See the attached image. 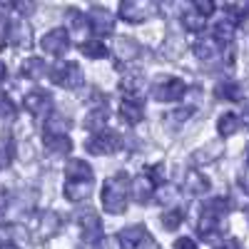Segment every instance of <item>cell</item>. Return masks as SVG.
I'll return each mask as SVG.
<instances>
[{
    "instance_id": "obj_1",
    "label": "cell",
    "mask_w": 249,
    "mask_h": 249,
    "mask_svg": "<svg viewBox=\"0 0 249 249\" xmlns=\"http://www.w3.org/2000/svg\"><path fill=\"white\" fill-rule=\"evenodd\" d=\"M130 177L124 172H117L115 177L105 179L102 184V192H100V199H102V207H105L107 214H122L127 210V199H130Z\"/></svg>"
},
{
    "instance_id": "obj_2",
    "label": "cell",
    "mask_w": 249,
    "mask_h": 249,
    "mask_svg": "<svg viewBox=\"0 0 249 249\" xmlns=\"http://www.w3.org/2000/svg\"><path fill=\"white\" fill-rule=\"evenodd\" d=\"M50 80L62 90H77L85 82V75H82V68L77 62H60L50 70Z\"/></svg>"
},
{
    "instance_id": "obj_3",
    "label": "cell",
    "mask_w": 249,
    "mask_h": 249,
    "mask_svg": "<svg viewBox=\"0 0 249 249\" xmlns=\"http://www.w3.org/2000/svg\"><path fill=\"white\" fill-rule=\"evenodd\" d=\"M85 147L90 155H112L122 147V135L115 132V130H100V132H92L85 142Z\"/></svg>"
},
{
    "instance_id": "obj_4",
    "label": "cell",
    "mask_w": 249,
    "mask_h": 249,
    "mask_svg": "<svg viewBox=\"0 0 249 249\" xmlns=\"http://www.w3.org/2000/svg\"><path fill=\"white\" fill-rule=\"evenodd\" d=\"M187 95V82L179 77H160L152 85V97L160 102H177Z\"/></svg>"
},
{
    "instance_id": "obj_5",
    "label": "cell",
    "mask_w": 249,
    "mask_h": 249,
    "mask_svg": "<svg viewBox=\"0 0 249 249\" xmlns=\"http://www.w3.org/2000/svg\"><path fill=\"white\" fill-rule=\"evenodd\" d=\"M30 232L43 242V239H50L57 230H60V217H57V212H53V210H40V212H35L33 217H30Z\"/></svg>"
},
{
    "instance_id": "obj_6",
    "label": "cell",
    "mask_w": 249,
    "mask_h": 249,
    "mask_svg": "<svg viewBox=\"0 0 249 249\" xmlns=\"http://www.w3.org/2000/svg\"><path fill=\"white\" fill-rule=\"evenodd\" d=\"M152 15V0H120V20L140 25Z\"/></svg>"
},
{
    "instance_id": "obj_7",
    "label": "cell",
    "mask_w": 249,
    "mask_h": 249,
    "mask_svg": "<svg viewBox=\"0 0 249 249\" xmlns=\"http://www.w3.org/2000/svg\"><path fill=\"white\" fill-rule=\"evenodd\" d=\"M120 247H127V249H144V247H157L155 237L144 230L142 224H132V227H124V230L117 234Z\"/></svg>"
},
{
    "instance_id": "obj_8",
    "label": "cell",
    "mask_w": 249,
    "mask_h": 249,
    "mask_svg": "<svg viewBox=\"0 0 249 249\" xmlns=\"http://www.w3.org/2000/svg\"><path fill=\"white\" fill-rule=\"evenodd\" d=\"M70 43H72V37L65 28H53L43 35V40H40V48H43L48 55L53 57H62L68 50H70Z\"/></svg>"
},
{
    "instance_id": "obj_9",
    "label": "cell",
    "mask_w": 249,
    "mask_h": 249,
    "mask_svg": "<svg viewBox=\"0 0 249 249\" xmlns=\"http://www.w3.org/2000/svg\"><path fill=\"white\" fill-rule=\"evenodd\" d=\"M8 45L18 50H30L33 48V28L25 20V15H20L10 20V30H8Z\"/></svg>"
},
{
    "instance_id": "obj_10",
    "label": "cell",
    "mask_w": 249,
    "mask_h": 249,
    "mask_svg": "<svg viewBox=\"0 0 249 249\" xmlns=\"http://www.w3.org/2000/svg\"><path fill=\"white\" fill-rule=\"evenodd\" d=\"M65 25H68L72 40H77V43H85V35H88V30H90L88 13H82V10H77V8H68V13H65Z\"/></svg>"
},
{
    "instance_id": "obj_11",
    "label": "cell",
    "mask_w": 249,
    "mask_h": 249,
    "mask_svg": "<svg viewBox=\"0 0 249 249\" xmlns=\"http://www.w3.org/2000/svg\"><path fill=\"white\" fill-rule=\"evenodd\" d=\"M222 155H224V144H222V140H214L210 144H204V147L195 150L190 155V164L192 167H207V164H214Z\"/></svg>"
},
{
    "instance_id": "obj_12",
    "label": "cell",
    "mask_w": 249,
    "mask_h": 249,
    "mask_svg": "<svg viewBox=\"0 0 249 249\" xmlns=\"http://www.w3.org/2000/svg\"><path fill=\"white\" fill-rule=\"evenodd\" d=\"M88 20H90V30L97 35H110L115 30V18L110 10H105L102 5H92L88 10Z\"/></svg>"
},
{
    "instance_id": "obj_13",
    "label": "cell",
    "mask_w": 249,
    "mask_h": 249,
    "mask_svg": "<svg viewBox=\"0 0 249 249\" xmlns=\"http://www.w3.org/2000/svg\"><path fill=\"white\" fill-rule=\"evenodd\" d=\"M80 230H82V242L85 244H100L102 239V222L100 214L88 210L85 214H80Z\"/></svg>"
},
{
    "instance_id": "obj_14",
    "label": "cell",
    "mask_w": 249,
    "mask_h": 249,
    "mask_svg": "<svg viewBox=\"0 0 249 249\" xmlns=\"http://www.w3.org/2000/svg\"><path fill=\"white\" fill-rule=\"evenodd\" d=\"M23 107L33 115V117H43L50 112L53 107V97L45 92V90H30L25 97H23Z\"/></svg>"
},
{
    "instance_id": "obj_15",
    "label": "cell",
    "mask_w": 249,
    "mask_h": 249,
    "mask_svg": "<svg viewBox=\"0 0 249 249\" xmlns=\"http://www.w3.org/2000/svg\"><path fill=\"white\" fill-rule=\"evenodd\" d=\"M92 195V177H68L65 182V199L85 202Z\"/></svg>"
},
{
    "instance_id": "obj_16",
    "label": "cell",
    "mask_w": 249,
    "mask_h": 249,
    "mask_svg": "<svg viewBox=\"0 0 249 249\" xmlns=\"http://www.w3.org/2000/svg\"><path fill=\"white\" fill-rule=\"evenodd\" d=\"M155 182L150 179V175L144 172V175H137L132 182H130V195L137 204H147L150 199H155Z\"/></svg>"
},
{
    "instance_id": "obj_17",
    "label": "cell",
    "mask_w": 249,
    "mask_h": 249,
    "mask_svg": "<svg viewBox=\"0 0 249 249\" xmlns=\"http://www.w3.org/2000/svg\"><path fill=\"white\" fill-rule=\"evenodd\" d=\"M112 55L117 62H132L140 57V45H137V40L127 37V35H120L115 37V43H112Z\"/></svg>"
},
{
    "instance_id": "obj_18",
    "label": "cell",
    "mask_w": 249,
    "mask_h": 249,
    "mask_svg": "<svg viewBox=\"0 0 249 249\" xmlns=\"http://www.w3.org/2000/svg\"><path fill=\"white\" fill-rule=\"evenodd\" d=\"M210 187H212L210 177L202 175L197 167L187 172V177H184V192L190 195V197H202V195H207V192H210Z\"/></svg>"
},
{
    "instance_id": "obj_19",
    "label": "cell",
    "mask_w": 249,
    "mask_h": 249,
    "mask_svg": "<svg viewBox=\"0 0 249 249\" xmlns=\"http://www.w3.org/2000/svg\"><path fill=\"white\" fill-rule=\"evenodd\" d=\"M219 219H222V217H217V214H212V212L202 210L199 222H197V234H199V239H204V242H217Z\"/></svg>"
},
{
    "instance_id": "obj_20",
    "label": "cell",
    "mask_w": 249,
    "mask_h": 249,
    "mask_svg": "<svg viewBox=\"0 0 249 249\" xmlns=\"http://www.w3.org/2000/svg\"><path fill=\"white\" fill-rule=\"evenodd\" d=\"M43 144L48 147V152L55 155V157H65L72 150V140L68 135H60V132H45L43 135Z\"/></svg>"
},
{
    "instance_id": "obj_21",
    "label": "cell",
    "mask_w": 249,
    "mask_h": 249,
    "mask_svg": "<svg viewBox=\"0 0 249 249\" xmlns=\"http://www.w3.org/2000/svg\"><path fill=\"white\" fill-rule=\"evenodd\" d=\"M120 117L127 122V124H140L144 120V110H142V102L137 97H122L120 102Z\"/></svg>"
},
{
    "instance_id": "obj_22",
    "label": "cell",
    "mask_w": 249,
    "mask_h": 249,
    "mask_svg": "<svg viewBox=\"0 0 249 249\" xmlns=\"http://www.w3.org/2000/svg\"><path fill=\"white\" fill-rule=\"evenodd\" d=\"M234 30H237V23L232 18H222V20H217L214 23V28H212V37L217 40L219 45H230L232 40H234Z\"/></svg>"
},
{
    "instance_id": "obj_23",
    "label": "cell",
    "mask_w": 249,
    "mask_h": 249,
    "mask_svg": "<svg viewBox=\"0 0 249 249\" xmlns=\"http://www.w3.org/2000/svg\"><path fill=\"white\" fill-rule=\"evenodd\" d=\"M182 28H184L187 33H192V35L204 33V30H207V15L199 13L197 8H195V10H184V13H182Z\"/></svg>"
},
{
    "instance_id": "obj_24",
    "label": "cell",
    "mask_w": 249,
    "mask_h": 249,
    "mask_svg": "<svg viewBox=\"0 0 249 249\" xmlns=\"http://www.w3.org/2000/svg\"><path fill=\"white\" fill-rule=\"evenodd\" d=\"M107 122H110V110L105 105H100V107H92L85 117V130L90 132H100V130H105L107 127Z\"/></svg>"
},
{
    "instance_id": "obj_25",
    "label": "cell",
    "mask_w": 249,
    "mask_h": 249,
    "mask_svg": "<svg viewBox=\"0 0 249 249\" xmlns=\"http://www.w3.org/2000/svg\"><path fill=\"white\" fill-rule=\"evenodd\" d=\"M120 90H122L124 97H137V100H140V95H142V90H144V77H142L140 72L124 75V77L120 80Z\"/></svg>"
},
{
    "instance_id": "obj_26",
    "label": "cell",
    "mask_w": 249,
    "mask_h": 249,
    "mask_svg": "<svg viewBox=\"0 0 249 249\" xmlns=\"http://www.w3.org/2000/svg\"><path fill=\"white\" fill-rule=\"evenodd\" d=\"M20 72H23V77H30V80H40L48 75V65L43 57H28L23 65H20Z\"/></svg>"
},
{
    "instance_id": "obj_27",
    "label": "cell",
    "mask_w": 249,
    "mask_h": 249,
    "mask_svg": "<svg viewBox=\"0 0 249 249\" xmlns=\"http://www.w3.org/2000/svg\"><path fill=\"white\" fill-rule=\"evenodd\" d=\"M217 97L230 100V102H242V100H244V90H242L239 82L224 80V82H219V85H217Z\"/></svg>"
},
{
    "instance_id": "obj_28",
    "label": "cell",
    "mask_w": 249,
    "mask_h": 249,
    "mask_svg": "<svg viewBox=\"0 0 249 249\" xmlns=\"http://www.w3.org/2000/svg\"><path fill=\"white\" fill-rule=\"evenodd\" d=\"M239 124H242V117H237L234 112L219 115V120H217L219 137H232V135H237V132H239Z\"/></svg>"
},
{
    "instance_id": "obj_29",
    "label": "cell",
    "mask_w": 249,
    "mask_h": 249,
    "mask_svg": "<svg viewBox=\"0 0 249 249\" xmlns=\"http://www.w3.org/2000/svg\"><path fill=\"white\" fill-rule=\"evenodd\" d=\"M177 199H179V190H177V187H172V184H167V182L157 184V190H155V202H157V204L170 207V204H175Z\"/></svg>"
},
{
    "instance_id": "obj_30",
    "label": "cell",
    "mask_w": 249,
    "mask_h": 249,
    "mask_svg": "<svg viewBox=\"0 0 249 249\" xmlns=\"http://www.w3.org/2000/svg\"><path fill=\"white\" fill-rule=\"evenodd\" d=\"M80 50L90 60H102L110 55V48L105 43H100V40H85V43H80Z\"/></svg>"
},
{
    "instance_id": "obj_31",
    "label": "cell",
    "mask_w": 249,
    "mask_h": 249,
    "mask_svg": "<svg viewBox=\"0 0 249 249\" xmlns=\"http://www.w3.org/2000/svg\"><path fill=\"white\" fill-rule=\"evenodd\" d=\"M72 127V120L60 115V112H50L48 122H45V132H60V135H68V130Z\"/></svg>"
},
{
    "instance_id": "obj_32",
    "label": "cell",
    "mask_w": 249,
    "mask_h": 249,
    "mask_svg": "<svg viewBox=\"0 0 249 249\" xmlns=\"http://www.w3.org/2000/svg\"><path fill=\"white\" fill-rule=\"evenodd\" d=\"M217 40L212 37V40H207V37H199L197 43L192 45V53L199 57V60H212L214 55H217Z\"/></svg>"
},
{
    "instance_id": "obj_33",
    "label": "cell",
    "mask_w": 249,
    "mask_h": 249,
    "mask_svg": "<svg viewBox=\"0 0 249 249\" xmlns=\"http://www.w3.org/2000/svg\"><path fill=\"white\" fill-rule=\"evenodd\" d=\"M13 160H15V142L10 135H3L0 137V170H8Z\"/></svg>"
},
{
    "instance_id": "obj_34",
    "label": "cell",
    "mask_w": 249,
    "mask_h": 249,
    "mask_svg": "<svg viewBox=\"0 0 249 249\" xmlns=\"http://www.w3.org/2000/svg\"><path fill=\"white\" fill-rule=\"evenodd\" d=\"M65 172H68V177H95L92 175V167H90L85 160H70Z\"/></svg>"
},
{
    "instance_id": "obj_35",
    "label": "cell",
    "mask_w": 249,
    "mask_h": 249,
    "mask_svg": "<svg viewBox=\"0 0 249 249\" xmlns=\"http://www.w3.org/2000/svg\"><path fill=\"white\" fill-rule=\"evenodd\" d=\"M182 219H184L182 210H170V212L162 214V224H164V230H167V232H175L177 227L182 224Z\"/></svg>"
},
{
    "instance_id": "obj_36",
    "label": "cell",
    "mask_w": 249,
    "mask_h": 249,
    "mask_svg": "<svg viewBox=\"0 0 249 249\" xmlns=\"http://www.w3.org/2000/svg\"><path fill=\"white\" fill-rule=\"evenodd\" d=\"M13 117H15V102L5 92H0V120H13Z\"/></svg>"
},
{
    "instance_id": "obj_37",
    "label": "cell",
    "mask_w": 249,
    "mask_h": 249,
    "mask_svg": "<svg viewBox=\"0 0 249 249\" xmlns=\"http://www.w3.org/2000/svg\"><path fill=\"white\" fill-rule=\"evenodd\" d=\"M195 112H197V110H195L192 105H190V107H177V110H172V112H170V120H172V122H177V124H182V122H187V120H192V117H195Z\"/></svg>"
},
{
    "instance_id": "obj_38",
    "label": "cell",
    "mask_w": 249,
    "mask_h": 249,
    "mask_svg": "<svg viewBox=\"0 0 249 249\" xmlns=\"http://www.w3.org/2000/svg\"><path fill=\"white\" fill-rule=\"evenodd\" d=\"M147 175H150V179H152L155 184H162L164 179H167V170H164L162 162H157V164H152V167H147Z\"/></svg>"
},
{
    "instance_id": "obj_39",
    "label": "cell",
    "mask_w": 249,
    "mask_h": 249,
    "mask_svg": "<svg viewBox=\"0 0 249 249\" xmlns=\"http://www.w3.org/2000/svg\"><path fill=\"white\" fill-rule=\"evenodd\" d=\"M192 8H197L204 15H212L214 8H217V0H192Z\"/></svg>"
},
{
    "instance_id": "obj_40",
    "label": "cell",
    "mask_w": 249,
    "mask_h": 249,
    "mask_svg": "<svg viewBox=\"0 0 249 249\" xmlns=\"http://www.w3.org/2000/svg\"><path fill=\"white\" fill-rule=\"evenodd\" d=\"M13 10H18L20 15H33V10H35V0H18Z\"/></svg>"
},
{
    "instance_id": "obj_41",
    "label": "cell",
    "mask_w": 249,
    "mask_h": 249,
    "mask_svg": "<svg viewBox=\"0 0 249 249\" xmlns=\"http://www.w3.org/2000/svg\"><path fill=\"white\" fill-rule=\"evenodd\" d=\"M8 30H10V20L0 13V45L8 43Z\"/></svg>"
},
{
    "instance_id": "obj_42",
    "label": "cell",
    "mask_w": 249,
    "mask_h": 249,
    "mask_svg": "<svg viewBox=\"0 0 249 249\" xmlns=\"http://www.w3.org/2000/svg\"><path fill=\"white\" fill-rule=\"evenodd\" d=\"M8 204H10V192L5 187H0V210H8Z\"/></svg>"
},
{
    "instance_id": "obj_43",
    "label": "cell",
    "mask_w": 249,
    "mask_h": 249,
    "mask_svg": "<svg viewBox=\"0 0 249 249\" xmlns=\"http://www.w3.org/2000/svg\"><path fill=\"white\" fill-rule=\"evenodd\" d=\"M239 184H242V190L249 195V170H244V172L239 175Z\"/></svg>"
},
{
    "instance_id": "obj_44",
    "label": "cell",
    "mask_w": 249,
    "mask_h": 249,
    "mask_svg": "<svg viewBox=\"0 0 249 249\" xmlns=\"http://www.w3.org/2000/svg\"><path fill=\"white\" fill-rule=\"evenodd\" d=\"M195 244H197V242H195V239H190V237H182V239H177V242H175V247H190V249H192Z\"/></svg>"
},
{
    "instance_id": "obj_45",
    "label": "cell",
    "mask_w": 249,
    "mask_h": 249,
    "mask_svg": "<svg viewBox=\"0 0 249 249\" xmlns=\"http://www.w3.org/2000/svg\"><path fill=\"white\" fill-rule=\"evenodd\" d=\"M15 3H18V0H0V8H15Z\"/></svg>"
},
{
    "instance_id": "obj_46",
    "label": "cell",
    "mask_w": 249,
    "mask_h": 249,
    "mask_svg": "<svg viewBox=\"0 0 249 249\" xmlns=\"http://www.w3.org/2000/svg\"><path fill=\"white\" fill-rule=\"evenodd\" d=\"M242 124H244V127L249 130V107H247V110L242 112Z\"/></svg>"
},
{
    "instance_id": "obj_47",
    "label": "cell",
    "mask_w": 249,
    "mask_h": 249,
    "mask_svg": "<svg viewBox=\"0 0 249 249\" xmlns=\"http://www.w3.org/2000/svg\"><path fill=\"white\" fill-rule=\"evenodd\" d=\"M5 75H8V68H5V62H3V60H0V82H3V80H5Z\"/></svg>"
},
{
    "instance_id": "obj_48",
    "label": "cell",
    "mask_w": 249,
    "mask_h": 249,
    "mask_svg": "<svg viewBox=\"0 0 249 249\" xmlns=\"http://www.w3.org/2000/svg\"><path fill=\"white\" fill-rule=\"evenodd\" d=\"M247 164H249V152H247Z\"/></svg>"
},
{
    "instance_id": "obj_49",
    "label": "cell",
    "mask_w": 249,
    "mask_h": 249,
    "mask_svg": "<svg viewBox=\"0 0 249 249\" xmlns=\"http://www.w3.org/2000/svg\"><path fill=\"white\" fill-rule=\"evenodd\" d=\"M247 217H249V207H247Z\"/></svg>"
}]
</instances>
